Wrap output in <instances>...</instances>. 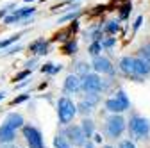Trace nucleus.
<instances>
[{
  "mask_svg": "<svg viewBox=\"0 0 150 148\" xmlns=\"http://www.w3.org/2000/svg\"><path fill=\"white\" fill-rule=\"evenodd\" d=\"M57 113H59V121L66 125V123H70V121L73 120L75 114H77V107L73 105V102H71L70 98L63 97V98H59V102H57Z\"/></svg>",
  "mask_w": 150,
  "mask_h": 148,
  "instance_id": "obj_1",
  "label": "nucleus"
},
{
  "mask_svg": "<svg viewBox=\"0 0 150 148\" xmlns=\"http://www.w3.org/2000/svg\"><path fill=\"white\" fill-rule=\"evenodd\" d=\"M130 132H132L138 139H143L150 132V121L146 118L134 116L132 120H130Z\"/></svg>",
  "mask_w": 150,
  "mask_h": 148,
  "instance_id": "obj_2",
  "label": "nucleus"
},
{
  "mask_svg": "<svg viewBox=\"0 0 150 148\" xmlns=\"http://www.w3.org/2000/svg\"><path fill=\"white\" fill-rule=\"evenodd\" d=\"M82 87L88 91H95V93H100V89L104 87L102 84V79L97 75V73H88V75L82 77Z\"/></svg>",
  "mask_w": 150,
  "mask_h": 148,
  "instance_id": "obj_3",
  "label": "nucleus"
},
{
  "mask_svg": "<svg viewBox=\"0 0 150 148\" xmlns=\"http://www.w3.org/2000/svg\"><path fill=\"white\" fill-rule=\"evenodd\" d=\"M23 136H25L30 148H43V139H41V134H40L38 128L29 127V125L23 127Z\"/></svg>",
  "mask_w": 150,
  "mask_h": 148,
  "instance_id": "obj_4",
  "label": "nucleus"
},
{
  "mask_svg": "<svg viewBox=\"0 0 150 148\" xmlns=\"http://www.w3.org/2000/svg\"><path fill=\"white\" fill-rule=\"evenodd\" d=\"M123 128H125V120H123L122 116L115 114V116H111V118L107 120V132H109V136L118 137V136L123 132Z\"/></svg>",
  "mask_w": 150,
  "mask_h": 148,
  "instance_id": "obj_5",
  "label": "nucleus"
},
{
  "mask_svg": "<svg viewBox=\"0 0 150 148\" xmlns=\"http://www.w3.org/2000/svg\"><path fill=\"white\" fill-rule=\"evenodd\" d=\"M120 70L125 73L127 77H132V79H136L138 82H141V77L138 75V71H136V64H134V57H122L120 59Z\"/></svg>",
  "mask_w": 150,
  "mask_h": 148,
  "instance_id": "obj_6",
  "label": "nucleus"
},
{
  "mask_svg": "<svg viewBox=\"0 0 150 148\" xmlns=\"http://www.w3.org/2000/svg\"><path fill=\"white\" fill-rule=\"evenodd\" d=\"M91 66L95 68V71H98V73H111L115 71L112 70V64H111V61L109 59H105V57H93V63H91Z\"/></svg>",
  "mask_w": 150,
  "mask_h": 148,
  "instance_id": "obj_7",
  "label": "nucleus"
},
{
  "mask_svg": "<svg viewBox=\"0 0 150 148\" xmlns=\"http://www.w3.org/2000/svg\"><path fill=\"white\" fill-rule=\"evenodd\" d=\"M66 136H70V139L73 141V144H77V146H81V144H84V141H86V134H84V130H82V127H70L68 130H66Z\"/></svg>",
  "mask_w": 150,
  "mask_h": 148,
  "instance_id": "obj_8",
  "label": "nucleus"
},
{
  "mask_svg": "<svg viewBox=\"0 0 150 148\" xmlns=\"http://www.w3.org/2000/svg\"><path fill=\"white\" fill-rule=\"evenodd\" d=\"M82 87V80L77 77V75H68L66 80H64V89L70 91V93H75Z\"/></svg>",
  "mask_w": 150,
  "mask_h": 148,
  "instance_id": "obj_9",
  "label": "nucleus"
},
{
  "mask_svg": "<svg viewBox=\"0 0 150 148\" xmlns=\"http://www.w3.org/2000/svg\"><path fill=\"white\" fill-rule=\"evenodd\" d=\"M134 64H136V71H138V75L143 79L146 75H150V63L145 61L143 57H134Z\"/></svg>",
  "mask_w": 150,
  "mask_h": 148,
  "instance_id": "obj_10",
  "label": "nucleus"
},
{
  "mask_svg": "<svg viewBox=\"0 0 150 148\" xmlns=\"http://www.w3.org/2000/svg\"><path fill=\"white\" fill-rule=\"evenodd\" d=\"M30 52H34L36 55H45L48 54V41L47 39H36L34 43H30Z\"/></svg>",
  "mask_w": 150,
  "mask_h": 148,
  "instance_id": "obj_11",
  "label": "nucleus"
},
{
  "mask_svg": "<svg viewBox=\"0 0 150 148\" xmlns=\"http://www.w3.org/2000/svg\"><path fill=\"white\" fill-rule=\"evenodd\" d=\"M34 13H36V7H34V6H30V7H22V9H16L13 14H14V16H16L20 22L27 23V22H29V18H30Z\"/></svg>",
  "mask_w": 150,
  "mask_h": 148,
  "instance_id": "obj_12",
  "label": "nucleus"
},
{
  "mask_svg": "<svg viewBox=\"0 0 150 148\" xmlns=\"http://www.w3.org/2000/svg\"><path fill=\"white\" fill-rule=\"evenodd\" d=\"M6 125L9 127V128H20V127H23V118H22V114H18V113H11V114H7V118H6Z\"/></svg>",
  "mask_w": 150,
  "mask_h": 148,
  "instance_id": "obj_13",
  "label": "nucleus"
},
{
  "mask_svg": "<svg viewBox=\"0 0 150 148\" xmlns=\"http://www.w3.org/2000/svg\"><path fill=\"white\" fill-rule=\"evenodd\" d=\"M102 25H93V27H89L88 30H86V38H89L93 43L95 41H102L104 38H102Z\"/></svg>",
  "mask_w": 150,
  "mask_h": 148,
  "instance_id": "obj_14",
  "label": "nucleus"
},
{
  "mask_svg": "<svg viewBox=\"0 0 150 148\" xmlns=\"http://www.w3.org/2000/svg\"><path fill=\"white\" fill-rule=\"evenodd\" d=\"M14 139V130L9 128L7 125L0 127V143H11Z\"/></svg>",
  "mask_w": 150,
  "mask_h": 148,
  "instance_id": "obj_15",
  "label": "nucleus"
},
{
  "mask_svg": "<svg viewBox=\"0 0 150 148\" xmlns=\"http://www.w3.org/2000/svg\"><path fill=\"white\" fill-rule=\"evenodd\" d=\"M105 109L111 111V113H115V114H116V113H122V111H125V107L120 104V100H118L116 97H115V98H109V100L105 102Z\"/></svg>",
  "mask_w": 150,
  "mask_h": 148,
  "instance_id": "obj_16",
  "label": "nucleus"
},
{
  "mask_svg": "<svg viewBox=\"0 0 150 148\" xmlns=\"http://www.w3.org/2000/svg\"><path fill=\"white\" fill-rule=\"evenodd\" d=\"M118 30H120V22L118 20H109V22H105L104 32H107V34H118Z\"/></svg>",
  "mask_w": 150,
  "mask_h": 148,
  "instance_id": "obj_17",
  "label": "nucleus"
},
{
  "mask_svg": "<svg viewBox=\"0 0 150 148\" xmlns=\"http://www.w3.org/2000/svg\"><path fill=\"white\" fill-rule=\"evenodd\" d=\"M20 36L22 34H14V36H9L7 39H2V41H0V48H9L13 43H16L18 39H20Z\"/></svg>",
  "mask_w": 150,
  "mask_h": 148,
  "instance_id": "obj_18",
  "label": "nucleus"
},
{
  "mask_svg": "<svg viewBox=\"0 0 150 148\" xmlns=\"http://www.w3.org/2000/svg\"><path fill=\"white\" fill-rule=\"evenodd\" d=\"M102 48H104L102 43H100V41H95V43L89 45V54L93 55V57H98V54L102 52Z\"/></svg>",
  "mask_w": 150,
  "mask_h": 148,
  "instance_id": "obj_19",
  "label": "nucleus"
},
{
  "mask_svg": "<svg viewBox=\"0 0 150 148\" xmlns=\"http://www.w3.org/2000/svg\"><path fill=\"white\" fill-rule=\"evenodd\" d=\"M130 11H132V4H130V2L123 4L120 7V18H122V20H127V16L130 14Z\"/></svg>",
  "mask_w": 150,
  "mask_h": 148,
  "instance_id": "obj_20",
  "label": "nucleus"
},
{
  "mask_svg": "<svg viewBox=\"0 0 150 148\" xmlns=\"http://www.w3.org/2000/svg\"><path fill=\"white\" fill-rule=\"evenodd\" d=\"M89 105H95L98 100H100V97H98V93H95V91H88L86 93V98H84Z\"/></svg>",
  "mask_w": 150,
  "mask_h": 148,
  "instance_id": "obj_21",
  "label": "nucleus"
},
{
  "mask_svg": "<svg viewBox=\"0 0 150 148\" xmlns=\"http://www.w3.org/2000/svg\"><path fill=\"white\" fill-rule=\"evenodd\" d=\"M81 16V11H75V13H68V14H64L63 18H59V23H64V22H68V20H71V22H77V18Z\"/></svg>",
  "mask_w": 150,
  "mask_h": 148,
  "instance_id": "obj_22",
  "label": "nucleus"
},
{
  "mask_svg": "<svg viewBox=\"0 0 150 148\" xmlns=\"http://www.w3.org/2000/svg\"><path fill=\"white\" fill-rule=\"evenodd\" d=\"M82 130H84L86 137H91V134H93V121L91 120H84L82 121Z\"/></svg>",
  "mask_w": 150,
  "mask_h": 148,
  "instance_id": "obj_23",
  "label": "nucleus"
},
{
  "mask_svg": "<svg viewBox=\"0 0 150 148\" xmlns=\"http://www.w3.org/2000/svg\"><path fill=\"white\" fill-rule=\"evenodd\" d=\"M116 98L120 100V104L125 107V109H129V98H127V95H125V91H118V93H116Z\"/></svg>",
  "mask_w": 150,
  "mask_h": 148,
  "instance_id": "obj_24",
  "label": "nucleus"
},
{
  "mask_svg": "<svg viewBox=\"0 0 150 148\" xmlns=\"http://www.w3.org/2000/svg\"><path fill=\"white\" fill-rule=\"evenodd\" d=\"M54 144H55V148H70V144L66 143V139L63 137V136H57L54 139Z\"/></svg>",
  "mask_w": 150,
  "mask_h": 148,
  "instance_id": "obj_25",
  "label": "nucleus"
},
{
  "mask_svg": "<svg viewBox=\"0 0 150 148\" xmlns=\"http://www.w3.org/2000/svg\"><path fill=\"white\" fill-rule=\"evenodd\" d=\"M64 52L66 54H75V52H77V43H75V41H68L64 45Z\"/></svg>",
  "mask_w": 150,
  "mask_h": 148,
  "instance_id": "obj_26",
  "label": "nucleus"
},
{
  "mask_svg": "<svg viewBox=\"0 0 150 148\" xmlns=\"http://www.w3.org/2000/svg\"><path fill=\"white\" fill-rule=\"evenodd\" d=\"M100 43H102L104 48H112V47H115V43H116V38H105V39H102Z\"/></svg>",
  "mask_w": 150,
  "mask_h": 148,
  "instance_id": "obj_27",
  "label": "nucleus"
},
{
  "mask_svg": "<svg viewBox=\"0 0 150 148\" xmlns=\"http://www.w3.org/2000/svg\"><path fill=\"white\" fill-rule=\"evenodd\" d=\"M139 52H141V57H143L145 61H148V63H150V45H145Z\"/></svg>",
  "mask_w": 150,
  "mask_h": 148,
  "instance_id": "obj_28",
  "label": "nucleus"
},
{
  "mask_svg": "<svg viewBox=\"0 0 150 148\" xmlns=\"http://www.w3.org/2000/svg\"><path fill=\"white\" fill-rule=\"evenodd\" d=\"M77 70H79L81 73H84V75H88V73H89V64H86V63H79V64H77Z\"/></svg>",
  "mask_w": 150,
  "mask_h": 148,
  "instance_id": "obj_29",
  "label": "nucleus"
},
{
  "mask_svg": "<svg viewBox=\"0 0 150 148\" xmlns=\"http://www.w3.org/2000/svg\"><path fill=\"white\" fill-rule=\"evenodd\" d=\"M30 75V70H25V71H20L18 73V75L14 77V80H23V79H27Z\"/></svg>",
  "mask_w": 150,
  "mask_h": 148,
  "instance_id": "obj_30",
  "label": "nucleus"
},
{
  "mask_svg": "<svg viewBox=\"0 0 150 148\" xmlns=\"http://www.w3.org/2000/svg\"><path fill=\"white\" fill-rule=\"evenodd\" d=\"M14 22H16V23L20 22L14 14H9V16H6V18H4V23H7V25H11V23H14Z\"/></svg>",
  "mask_w": 150,
  "mask_h": 148,
  "instance_id": "obj_31",
  "label": "nucleus"
},
{
  "mask_svg": "<svg viewBox=\"0 0 150 148\" xmlns=\"http://www.w3.org/2000/svg\"><path fill=\"white\" fill-rule=\"evenodd\" d=\"M41 71H43V73H55V66L48 63V64H45V66L41 68Z\"/></svg>",
  "mask_w": 150,
  "mask_h": 148,
  "instance_id": "obj_32",
  "label": "nucleus"
},
{
  "mask_svg": "<svg viewBox=\"0 0 150 148\" xmlns=\"http://www.w3.org/2000/svg\"><path fill=\"white\" fill-rule=\"evenodd\" d=\"M79 107H81V111H82V113H89V111H91V107H93V105H89V104H88L86 100H82Z\"/></svg>",
  "mask_w": 150,
  "mask_h": 148,
  "instance_id": "obj_33",
  "label": "nucleus"
},
{
  "mask_svg": "<svg viewBox=\"0 0 150 148\" xmlns=\"http://www.w3.org/2000/svg\"><path fill=\"white\" fill-rule=\"evenodd\" d=\"M141 23H143V16H138L136 22H134V25H132V32H136V30L141 27Z\"/></svg>",
  "mask_w": 150,
  "mask_h": 148,
  "instance_id": "obj_34",
  "label": "nucleus"
},
{
  "mask_svg": "<svg viewBox=\"0 0 150 148\" xmlns=\"http://www.w3.org/2000/svg\"><path fill=\"white\" fill-rule=\"evenodd\" d=\"M20 50H22V47H20V45H16V47H9V48H7V52H4V54H7V55H9V54L20 52Z\"/></svg>",
  "mask_w": 150,
  "mask_h": 148,
  "instance_id": "obj_35",
  "label": "nucleus"
},
{
  "mask_svg": "<svg viewBox=\"0 0 150 148\" xmlns=\"http://www.w3.org/2000/svg\"><path fill=\"white\" fill-rule=\"evenodd\" d=\"M27 98H29V95H22V97H18V98H14V100H13V104H14V105H16V104H22V102H25Z\"/></svg>",
  "mask_w": 150,
  "mask_h": 148,
  "instance_id": "obj_36",
  "label": "nucleus"
},
{
  "mask_svg": "<svg viewBox=\"0 0 150 148\" xmlns=\"http://www.w3.org/2000/svg\"><path fill=\"white\" fill-rule=\"evenodd\" d=\"M120 148H136V146H134V143H130V141H122Z\"/></svg>",
  "mask_w": 150,
  "mask_h": 148,
  "instance_id": "obj_37",
  "label": "nucleus"
},
{
  "mask_svg": "<svg viewBox=\"0 0 150 148\" xmlns=\"http://www.w3.org/2000/svg\"><path fill=\"white\" fill-rule=\"evenodd\" d=\"M6 13H7V9H0V18H4V16H6Z\"/></svg>",
  "mask_w": 150,
  "mask_h": 148,
  "instance_id": "obj_38",
  "label": "nucleus"
},
{
  "mask_svg": "<svg viewBox=\"0 0 150 148\" xmlns=\"http://www.w3.org/2000/svg\"><path fill=\"white\" fill-rule=\"evenodd\" d=\"M84 148H93V144H91V143H88V144H86Z\"/></svg>",
  "mask_w": 150,
  "mask_h": 148,
  "instance_id": "obj_39",
  "label": "nucleus"
},
{
  "mask_svg": "<svg viewBox=\"0 0 150 148\" xmlns=\"http://www.w3.org/2000/svg\"><path fill=\"white\" fill-rule=\"evenodd\" d=\"M4 97H6V93H0V100H4Z\"/></svg>",
  "mask_w": 150,
  "mask_h": 148,
  "instance_id": "obj_40",
  "label": "nucleus"
},
{
  "mask_svg": "<svg viewBox=\"0 0 150 148\" xmlns=\"http://www.w3.org/2000/svg\"><path fill=\"white\" fill-rule=\"evenodd\" d=\"M25 2H34V0H25Z\"/></svg>",
  "mask_w": 150,
  "mask_h": 148,
  "instance_id": "obj_41",
  "label": "nucleus"
},
{
  "mask_svg": "<svg viewBox=\"0 0 150 148\" xmlns=\"http://www.w3.org/2000/svg\"><path fill=\"white\" fill-rule=\"evenodd\" d=\"M70 2H77V0H70Z\"/></svg>",
  "mask_w": 150,
  "mask_h": 148,
  "instance_id": "obj_42",
  "label": "nucleus"
},
{
  "mask_svg": "<svg viewBox=\"0 0 150 148\" xmlns=\"http://www.w3.org/2000/svg\"><path fill=\"white\" fill-rule=\"evenodd\" d=\"M105 148H111V146H105Z\"/></svg>",
  "mask_w": 150,
  "mask_h": 148,
  "instance_id": "obj_43",
  "label": "nucleus"
}]
</instances>
